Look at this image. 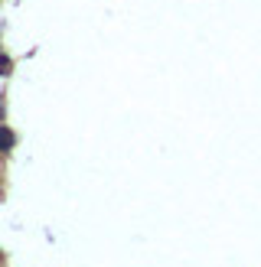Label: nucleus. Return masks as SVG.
I'll return each instance as SVG.
<instances>
[{
    "mask_svg": "<svg viewBox=\"0 0 261 267\" xmlns=\"http://www.w3.org/2000/svg\"><path fill=\"white\" fill-rule=\"evenodd\" d=\"M0 143H3V147H10V143H13V134H10V131H0Z\"/></svg>",
    "mask_w": 261,
    "mask_h": 267,
    "instance_id": "f257e3e1",
    "label": "nucleus"
}]
</instances>
